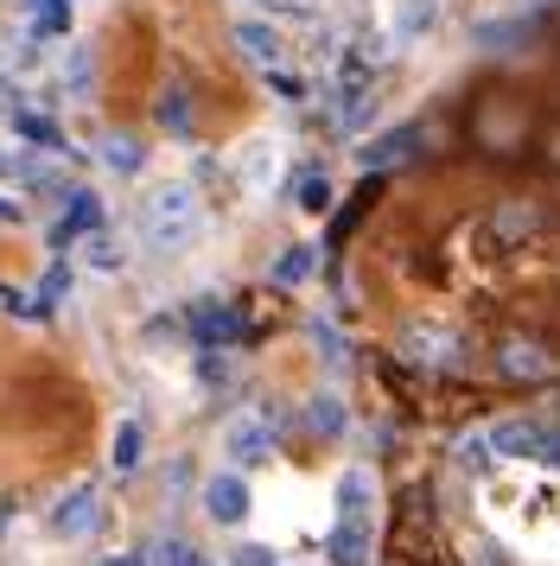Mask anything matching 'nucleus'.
<instances>
[{
  "label": "nucleus",
  "instance_id": "a211bd4d",
  "mask_svg": "<svg viewBox=\"0 0 560 566\" xmlns=\"http://www.w3.org/2000/svg\"><path fill=\"white\" fill-rule=\"evenodd\" d=\"M312 255H319V249H287V255L274 261V281H280V286H300V281H312V268H319Z\"/></svg>",
  "mask_w": 560,
  "mask_h": 566
},
{
  "label": "nucleus",
  "instance_id": "39448f33",
  "mask_svg": "<svg viewBox=\"0 0 560 566\" xmlns=\"http://www.w3.org/2000/svg\"><path fill=\"white\" fill-rule=\"evenodd\" d=\"M102 528V490L96 484H76L58 510H51V535L58 541H83Z\"/></svg>",
  "mask_w": 560,
  "mask_h": 566
},
{
  "label": "nucleus",
  "instance_id": "f257e3e1",
  "mask_svg": "<svg viewBox=\"0 0 560 566\" xmlns=\"http://www.w3.org/2000/svg\"><path fill=\"white\" fill-rule=\"evenodd\" d=\"M204 230V205L191 185H153L147 198H141V210H134V235H141V249H153V255H178V249H191Z\"/></svg>",
  "mask_w": 560,
  "mask_h": 566
},
{
  "label": "nucleus",
  "instance_id": "20e7f679",
  "mask_svg": "<svg viewBox=\"0 0 560 566\" xmlns=\"http://www.w3.org/2000/svg\"><path fill=\"white\" fill-rule=\"evenodd\" d=\"M548 230V217L529 205V198H509V205H497L490 217H484V242L497 249V255H509V249H522V242H535V235Z\"/></svg>",
  "mask_w": 560,
  "mask_h": 566
},
{
  "label": "nucleus",
  "instance_id": "cd10ccee",
  "mask_svg": "<svg viewBox=\"0 0 560 566\" xmlns=\"http://www.w3.org/2000/svg\"><path fill=\"white\" fill-rule=\"evenodd\" d=\"M0 179H25V154H7L0 147Z\"/></svg>",
  "mask_w": 560,
  "mask_h": 566
},
{
  "label": "nucleus",
  "instance_id": "4468645a",
  "mask_svg": "<svg viewBox=\"0 0 560 566\" xmlns=\"http://www.w3.org/2000/svg\"><path fill=\"white\" fill-rule=\"evenodd\" d=\"M13 134L32 140V147H45V154H64V128L51 115H39V108H13Z\"/></svg>",
  "mask_w": 560,
  "mask_h": 566
},
{
  "label": "nucleus",
  "instance_id": "423d86ee",
  "mask_svg": "<svg viewBox=\"0 0 560 566\" xmlns=\"http://www.w3.org/2000/svg\"><path fill=\"white\" fill-rule=\"evenodd\" d=\"M185 325H191V337H198L204 350H224V344L242 337V318H236V306H224V300H198V306L185 312Z\"/></svg>",
  "mask_w": 560,
  "mask_h": 566
},
{
  "label": "nucleus",
  "instance_id": "412c9836",
  "mask_svg": "<svg viewBox=\"0 0 560 566\" xmlns=\"http://www.w3.org/2000/svg\"><path fill=\"white\" fill-rule=\"evenodd\" d=\"M147 560H153V566H204V554L191 547V541H153Z\"/></svg>",
  "mask_w": 560,
  "mask_h": 566
},
{
  "label": "nucleus",
  "instance_id": "c756f323",
  "mask_svg": "<svg viewBox=\"0 0 560 566\" xmlns=\"http://www.w3.org/2000/svg\"><path fill=\"white\" fill-rule=\"evenodd\" d=\"M96 566H147L141 554H108V560H96Z\"/></svg>",
  "mask_w": 560,
  "mask_h": 566
},
{
  "label": "nucleus",
  "instance_id": "dca6fc26",
  "mask_svg": "<svg viewBox=\"0 0 560 566\" xmlns=\"http://www.w3.org/2000/svg\"><path fill=\"white\" fill-rule=\"evenodd\" d=\"M376 191H382V179H363V191H356L351 205L338 210V223H331V242H344V235H351L356 223H363V210L376 205Z\"/></svg>",
  "mask_w": 560,
  "mask_h": 566
},
{
  "label": "nucleus",
  "instance_id": "b1692460",
  "mask_svg": "<svg viewBox=\"0 0 560 566\" xmlns=\"http://www.w3.org/2000/svg\"><path fill=\"white\" fill-rule=\"evenodd\" d=\"M305 420H312V433H338V427H344V408H338L331 395H319V401H312V413H305Z\"/></svg>",
  "mask_w": 560,
  "mask_h": 566
},
{
  "label": "nucleus",
  "instance_id": "bb28decb",
  "mask_svg": "<svg viewBox=\"0 0 560 566\" xmlns=\"http://www.w3.org/2000/svg\"><path fill=\"white\" fill-rule=\"evenodd\" d=\"M268 83H274L287 103H300V96H305V83H300V77H287V71H268Z\"/></svg>",
  "mask_w": 560,
  "mask_h": 566
},
{
  "label": "nucleus",
  "instance_id": "2f4dec72",
  "mask_svg": "<svg viewBox=\"0 0 560 566\" xmlns=\"http://www.w3.org/2000/svg\"><path fill=\"white\" fill-rule=\"evenodd\" d=\"M0 103H7V77H0Z\"/></svg>",
  "mask_w": 560,
  "mask_h": 566
},
{
  "label": "nucleus",
  "instance_id": "7c9ffc66",
  "mask_svg": "<svg viewBox=\"0 0 560 566\" xmlns=\"http://www.w3.org/2000/svg\"><path fill=\"white\" fill-rule=\"evenodd\" d=\"M0 223H20V205L13 198H0Z\"/></svg>",
  "mask_w": 560,
  "mask_h": 566
},
{
  "label": "nucleus",
  "instance_id": "f03ea898",
  "mask_svg": "<svg viewBox=\"0 0 560 566\" xmlns=\"http://www.w3.org/2000/svg\"><path fill=\"white\" fill-rule=\"evenodd\" d=\"M395 357H407L414 369H458L465 337L453 325H433V318H407L402 332H395Z\"/></svg>",
  "mask_w": 560,
  "mask_h": 566
},
{
  "label": "nucleus",
  "instance_id": "a878e982",
  "mask_svg": "<svg viewBox=\"0 0 560 566\" xmlns=\"http://www.w3.org/2000/svg\"><path fill=\"white\" fill-rule=\"evenodd\" d=\"M312 337H319V350H325V363H351V357H344V344H338V332H331V325H312Z\"/></svg>",
  "mask_w": 560,
  "mask_h": 566
},
{
  "label": "nucleus",
  "instance_id": "ddd939ff",
  "mask_svg": "<svg viewBox=\"0 0 560 566\" xmlns=\"http://www.w3.org/2000/svg\"><path fill=\"white\" fill-rule=\"evenodd\" d=\"M102 166H108V172H122V179H134V172L147 166V154H141V140H134V134L108 128V134H102Z\"/></svg>",
  "mask_w": 560,
  "mask_h": 566
},
{
  "label": "nucleus",
  "instance_id": "7ed1b4c3",
  "mask_svg": "<svg viewBox=\"0 0 560 566\" xmlns=\"http://www.w3.org/2000/svg\"><path fill=\"white\" fill-rule=\"evenodd\" d=\"M490 363H497V376L516 382V388H535V382H548V376H554V350H548L541 337H522V332L497 337Z\"/></svg>",
  "mask_w": 560,
  "mask_h": 566
},
{
  "label": "nucleus",
  "instance_id": "6e6552de",
  "mask_svg": "<svg viewBox=\"0 0 560 566\" xmlns=\"http://www.w3.org/2000/svg\"><path fill=\"white\" fill-rule=\"evenodd\" d=\"M204 515L224 522V528H236V522L249 515V484H242V471H224V478L204 484Z\"/></svg>",
  "mask_w": 560,
  "mask_h": 566
},
{
  "label": "nucleus",
  "instance_id": "1a4fd4ad",
  "mask_svg": "<svg viewBox=\"0 0 560 566\" xmlns=\"http://www.w3.org/2000/svg\"><path fill=\"white\" fill-rule=\"evenodd\" d=\"M370 547H376L370 522L338 515V528H331V541H325V560H331V566H370Z\"/></svg>",
  "mask_w": 560,
  "mask_h": 566
},
{
  "label": "nucleus",
  "instance_id": "f3484780",
  "mask_svg": "<svg viewBox=\"0 0 560 566\" xmlns=\"http://www.w3.org/2000/svg\"><path fill=\"white\" fill-rule=\"evenodd\" d=\"M64 293H71V268H64V261H51L45 281H39V293H32V300H39V318H51V306H58Z\"/></svg>",
  "mask_w": 560,
  "mask_h": 566
},
{
  "label": "nucleus",
  "instance_id": "0eeeda50",
  "mask_svg": "<svg viewBox=\"0 0 560 566\" xmlns=\"http://www.w3.org/2000/svg\"><path fill=\"white\" fill-rule=\"evenodd\" d=\"M96 230H102V198L76 185V191H71V205H64V217L51 223V249H71L76 235H96Z\"/></svg>",
  "mask_w": 560,
  "mask_h": 566
},
{
  "label": "nucleus",
  "instance_id": "c85d7f7f",
  "mask_svg": "<svg viewBox=\"0 0 560 566\" xmlns=\"http://www.w3.org/2000/svg\"><path fill=\"white\" fill-rule=\"evenodd\" d=\"M478 560L484 566H509V554H504V547H478Z\"/></svg>",
  "mask_w": 560,
  "mask_h": 566
},
{
  "label": "nucleus",
  "instance_id": "5701e85b",
  "mask_svg": "<svg viewBox=\"0 0 560 566\" xmlns=\"http://www.w3.org/2000/svg\"><path fill=\"white\" fill-rule=\"evenodd\" d=\"M83 255H90V268H102V274H115V268H122V249H115V242H108L102 230L83 242Z\"/></svg>",
  "mask_w": 560,
  "mask_h": 566
},
{
  "label": "nucleus",
  "instance_id": "4be33fe9",
  "mask_svg": "<svg viewBox=\"0 0 560 566\" xmlns=\"http://www.w3.org/2000/svg\"><path fill=\"white\" fill-rule=\"evenodd\" d=\"M293 198H300V210H312V217H319V210L331 205V185H325V172H300V185H293Z\"/></svg>",
  "mask_w": 560,
  "mask_h": 566
},
{
  "label": "nucleus",
  "instance_id": "393cba45",
  "mask_svg": "<svg viewBox=\"0 0 560 566\" xmlns=\"http://www.w3.org/2000/svg\"><path fill=\"white\" fill-rule=\"evenodd\" d=\"M229 566H274V547L249 541V547H236V554H229Z\"/></svg>",
  "mask_w": 560,
  "mask_h": 566
},
{
  "label": "nucleus",
  "instance_id": "6ab92c4d",
  "mask_svg": "<svg viewBox=\"0 0 560 566\" xmlns=\"http://www.w3.org/2000/svg\"><path fill=\"white\" fill-rule=\"evenodd\" d=\"M141 446H147L141 420H122V427H115V471H134V464H141Z\"/></svg>",
  "mask_w": 560,
  "mask_h": 566
},
{
  "label": "nucleus",
  "instance_id": "9b49d317",
  "mask_svg": "<svg viewBox=\"0 0 560 566\" xmlns=\"http://www.w3.org/2000/svg\"><path fill=\"white\" fill-rule=\"evenodd\" d=\"M414 147H421V128H395V134H382V140H370L356 159H363L370 172H382V166H402V159H414Z\"/></svg>",
  "mask_w": 560,
  "mask_h": 566
},
{
  "label": "nucleus",
  "instance_id": "aec40b11",
  "mask_svg": "<svg viewBox=\"0 0 560 566\" xmlns=\"http://www.w3.org/2000/svg\"><path fill=\"white\" fill-rule=\"evenodd\" d=\"M159 128L166 134H191V108H185V90H166V96H159Z\"/></svg>",
  "mask_w": 560,
  "mask_h": 566
},
{
  "label": "nucleus",
  "instance_id": "2eb2a0df",
  "mask_svg": "<svg viewBox=\"0 0 560 566\" xmlns=\"http://www.w3.org/2000/svg\"><path fill=\"white\" fill-rule=\"evenodd\" d=\"M370 503H376V478H370V471H344V484H338V515L370 522Z\"/></svg>",
  "mask_w": 560,
  "mask_h": 566
},
{
  "label": "nucleus",
  "instance_id": "9d476101",
  "mask_svg": "<svg viewBox=\"0 0 560 566\" xmlns=\"http://www.w3.org/2000/svg\"><path fill=\"white\" fill-rule=\"evenodd\" d=\"M224 446H229L236 464H261L268 452H274V427H268V420H236V427L224 433Z\"/></svg>",
  "mask_w": 560,
  "mask_h": 566
},
{
  "label": "nucleus",
  "instance_id": "f8f14e48",
  "mask_svg": "<svg viewBox=\"0 0 560 566\" xmlns=\"http://www.w3.org/2000/svg\"><path fill=\"white\" fill-rule=\"evenodd\" d=\"M236 45H242V57L261 64V71H274L280 64V32L261 27V20H242V27H236Z\"/></svg>",
  "mask_w": 560,
  "mask_h": 566
}]
</instances>
